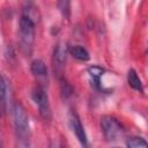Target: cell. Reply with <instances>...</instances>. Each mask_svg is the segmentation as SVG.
I'll use <instances>...</instances> for the list:
<instances>
[{
	"instance_id": "obj_1",
	"label": "cell",
	"mask_w": 148,
	"mask_h": 148,
	"mask_svg": "<svg viewBox=\"0 0 148 148\" xmlns=\"http://www.w3.org/2000/svg\"><path fill=\"white\" fill-rule=\"evenodd\" d=\"M34 7L27 5L22 10L20 17V44L21 49L25 54H30L32 45L35 42V31H36V17Z\"/></svg>"
},
{
	"instance_id": "obj_2",
	"label": "cell",
	"mask_w": 148,
	"mask_h": 148,
	"mask_svg": "<svg viewBox=\"0 0 148 148\" xmlns=\"http://www.w3.org/2000/svg\"><path fill=\"white\" fill-rule=\"evenodd\" d=\"M14 118V132L16 136V143L20 147L30 146V124L25 109L21 103H16L13 109Z\"/></svg>"
},
{
	"instance_id": "obj_3",
	"label": "cell",
	"mask_w": 148,
	"mask_h": 148,
	"mask_svg": "<svg viewBox=\"0 0 148 148\" xmlns=\"http://www.w3.org/2000/svg\"><path fill=\"white\" fill-rule=\"evenodd\" d=\"M31 98L35 102V104L38 108V112L40 117L45 121H50L52 118V112H51V106L49 102L47 94L40 86H35L31 90Z\"/></svg>"
},
{
	"instance_id": "obj_4",
	"label": "cell",
	"mask_w": 148,
	"mask_h": 148,
	"mask_svg": "<svg viewBox=\"0 0 148 148\" xmlns=\"http://www.w3.org/2000/svg\"><path fill=\"white\" fill-rule=\"evenodd\" d=\"M101 128L104 134V138L108 141L117 140L124 133L123 126L120 125L118 119L111 116H104L101 118Z\"/></svg>"
},
{
	"instance_id": "obj_5",
	"label": "cell",
	"mask_w": 148,
	"mask_h": 148,
	"mask_svg": "<svg viewBox=\"0 0 148 148\" xmlns=\"http://www.w3.org/2000/svg\"><path fill=\"white\" fill-rule=\"evenodd\" d=\"M69 121H71V126L77 138V140L80 141L81 145L83 146H87L88 143V138H87V134H86V131H84V127L80 120V117L77 116L76 112L72 111L71 112V116H69Z\"/></svg>"
},
{
	"instance_id": "obj_6",
	"label": "cell",
	"mask_w": 148,
	"mask_h": 148,
	"mask_svg": "<svg viewBox=\"0 0 148 148\" xmlns=\"http://www.w3.org/2000/svg\"><path fill=\"white\" fill-rule=\"evenodd\" d=\"M66 54H67L66 47L61 44H58L53 52V64H54V71L57 73H59L64 67V64L66 61Z\"/></svg>"
},
{
	"instance_id": "obj_7",
	"label": "cell",
	"mask_w": 148,
	"mask_h": 148,
	"mask_svg": "<svg viewBox=\"0 0 148 148\" xmlns=\"http://www.w3.org/2000/svg\"><path fill=\"white\" fill-rule=\"evenodd\" d=\"M30 71L36 77H45L47 75V67L40 59H35L30 64Z\"/></svg>"
},
{
	"instance_id": "obj_8",
	"label": "cell",
	"mask_w": 148,
	"mask_h": 148,
	"mask_svg": "<svg viewBox=\"0 0 148 148\" xmlns=\"http://www.w3.org/2000/svg\"><path fill=\"white\" fill-rule=\"evenodd\" d=\"M127 82L130 84V87H132L134 90L139 91V92H143V86H142V81L140 79V76L138 75L135 69H130L127 72Z\"/></svg>"
},
{
	"instance_id": "obj_9",
	"label": "cell",
	"mask_w": 148,
	"mask_h": 148,
	"mask_svg": "<svg viewBox=\"0 0 148 148\" xmlns=\"http://www.w3.org/2000/svg\"><path fill=\"white\" fill-rule=\"evenodd\" d=\"M69 53L73 58L80 60V61H87L89 60L90 56L89 52L86 47H83L82 45H73L69 47Z\"/></svg>"
},
{
	"instance_id": "obj_10",
	"label": "cell",
	"mask_w": 148,
	"mask_h": 148,
	"mask_svg": "<svg viewBox=\"0 0 148 148\" xmlns=\"http://www.w3.org/2000/svg\"><path fill=\"white\" fill-rule=\"evenodd\" d=\"M6 96H7V86L3 76L0 74V113L5 111L6 108Z\"/></svg>"
},
{
	"instance_id": "obj_11",
	"label": "cell",
	"mask_w": 148,
	"mask_h": 148,
	"mask_svg": "<svg viewBox=\"0 0 148 148\" xmlns=\"http://www.w3.org/2000/svg\"><path fill=\"white\" fill-rule=\"evenodd\" d=\"M58 9L62 17L69 18L71 16V0H58Z\"/></svg>"
},
{
	"instance_id": "obj_12",
	"label": "cell",
	"mask_w": 148,
	"mask_h": 148,
	"mask_svg": "<svg viewBox=\"0 0 148 148\" xmlns=\"http://www.w3.org/2000/svg\"><path fill=\"white\" fill-rule=\"evenodd\" d=\"M126 146L130 148H138V147H147V142L143 138L140 136H132L126 140Z\"/></svg>"
},
{
	"instance_id": "obj_13",
	"label": "cell",
	"mask_w": 148,
	"mask_h": 148,
	"mask_svg": "<svg viewBox=\"0 0 148 148\" xmlns=\"http://www.w3.org/2000/svg\"><path fill=\"white\" fill-rule=\"evenodd\" d=\"M59 82H60V91H61V95L65 97V98H68L72 92H73V89H72V86L66 81V79L64 77H60L59 79Z\"/></svg>"
},
{
	"instance_id": "obj_14",
	"label": "cell",
	"mask_w": 148,
	"mask_h": 148,
	"mask_svg": "<svg viewBox=\"0 0 148 148\" xmlns=\"http://www.w3.org/2000/svg\"><path fill=\"white\" fill-rule=\"evenodd\" d=\"M88 72H89V74H90V76L92 77L95 84L98 87V86H99V77L102 76L103 69L99 68V67H97V66H95V67H90V68L88 69Z\"/></svg>"
},
{
	"instance_id": "obj_15",
	"label": "cell",
	"mask_w": 148,
	"mask_h": 148,
	"mask_svg": "<svg viewBox=\"0 0 148 148\" xmlns=\"http://www.w3.org/2000/svg\"><path fill=\"white\" fill-rule=\"evenodd\" d=\"M34 0H25V2H27V5H31V2H32Z\"/></svg>"
}]
</instances>
